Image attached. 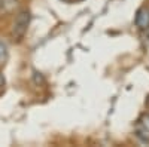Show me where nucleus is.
Here are the masks:
<instances>
[{"mask_svg":"<svg viewBox=\"0 0 149 147\" xmlns=\"http://www.w3.org/2000/svg\"><path fill=\"white\" fill-rule=\"evenodd\" d=\"M29 24H30V14H29V10H21L19 14L17 15L15 21H14L12 36H14L17 40H21L24 37V34L27 33Z\"/></svg>","mask_w":149,"mask_h":147,"instance_id":"1","label":"nucleus"},{"mask_svg":"<svg viewBox=\"0 0 149 147\" xmlns=\"http://www.w3.org/2000/svg\"><path fill=\"white\" fill-rule=\"evenodd\" d=\"M136 26L140 30H146L149 27V9L148 8H142L137 10L136 15Z\"/></svg>","mask_w":149,"mask_h":147,"instance_id":"2","label":"nucleus"},{"mask_svg":"<svg viewBox=\"0 0 149 147\" xmlns=\"http://www.w3.org/2000/svg\"><path fill=\"white\" fill-rule=\"evenodd\" d=\"M137 137H139V138H142L143 141H149V131H148V129H145V128L140 125V128L137 129Z\"/></svg>","mask_w":149,"mask_h":147,"instance_id":"3","label":"nucleus"},{"mask_svg":"<svg viewBox=\"0 0 149 147\" xmlns=\"http://www.w3.org/2000/svg\"><path fill=\"white\" fill-rule=\"evenodd\" d=\"M6 58H8V49L2 42H0V64H3L6 61Z\"/></svg>","mask_w":149,"mask_h":147,"instance_id":"4","label":"nucleus"},{"mask_svg":"<svg viewBox=\"0 0 149 147\" xmlns=\"http://www.w3.org/2000/svg\"><path fill=\"white\" fill-rule=\"evenodd\" d=\"M140 125H142L145 129H148V131H149V113L142 116V119H140Z\"/></svg>","mask_w":149,"mask_h":147,"instance_id":"5","label":"nucleus"},{"mask_svg":"<svg viewBox=\"0 0 149 147\" xmlns=\"http://www.w3.org/2000/svg\"><path fill=\"white\" fill-rule=\"evenodd\" d=\"M3 85H5V77H3V75H2V73H0V88H2Z\"/></svg>","mask_w":149,"mask_h":147,"instance_id":"6","label":"nucleus"},{"mask_svg":"<svg viewBox=\"0 0 149 147\" xmlns=\"http://www.w3.org/2000/svg\"><path fill=\"white\" fill-rule=\"evenodd\" d=\"M146 31H148V36H149V27H148V28H146Z\"/></svg>","mask_w":149,"mask_h":147,"instance_id":"7","label":"nucleus"}]
</instances>
